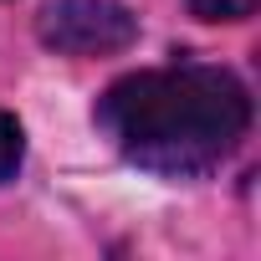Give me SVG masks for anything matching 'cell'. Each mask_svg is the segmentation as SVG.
<instances>
[{
  "label": "cell",
  "mask_w": 261,
  "mask_h": 261,
  "mask_svg": "<svg viewBox=\"0 0 261 261\" xmlns=\"http://www.w3.org/2000/svg\"><path fill=\"white\" fill-rule=\"evenodd\" d=\"M92 118L128 164L190 179L236 154L251 128V92L225 67L179 62L118 77Z\"/></svg>",
  "instance_id": "cell-1"
},
{
  "label": "cell",
  "mask_w": 261,
  "mask_h": 261,
  "mask_svg": "<svg viewBox=\"0 0 261 261\" xmlns=\"http://www.w3.org/2000/svg\"><path fill=\"white\" fill-rule=\"evenodd\" d=\"M21 159H26V128L16 123V113H6V108H0V185H6V179H16Z\"/></svg>",
  "instance_id": "cell-3"
},
{
  "label": "cell",
  "mask_w": 261,
  "mask_h": 261,
  "mask_svg": "<svg viewBox=\"0 0 261 261\" xmlns=\"http://www.w3.org/2000/svg\"><path fill=\"white\" fill-rule=\"evenodd\" d=\"M261 0H190V11L200 21H251Z\"/></svg>",
  "instance_id": "cell-4"
},
{
  "label": "cell",
  "mask_w": 261,
  "mask_h": 261,
  "mask_svg": "<svg viewBox=\"0 0 261 261\" xmlns=\"http://www.w3.org/2000/svg\"><path fill=\"white\" fill-rule=\"evenodd\" d=\"M134 36L139 21L118 0H51L41 11V41L62 57H113Z\"/></svg>",
  "instance_id": "cell-2"
}]
</instances>
